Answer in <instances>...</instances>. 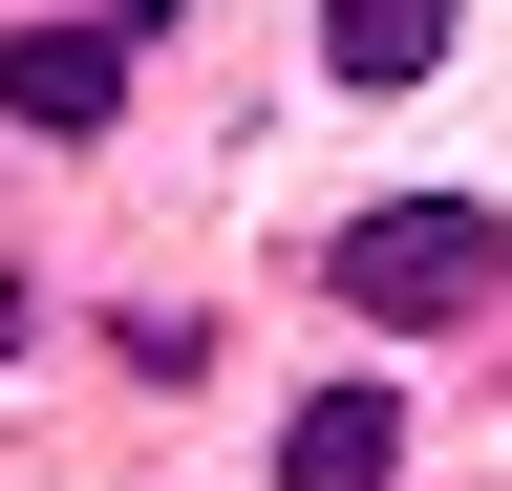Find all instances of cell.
<instances>
[{"instance_id": "7a4b0ae2", "label": "cell", "mask_w": 512, "mask_h": 491, "mask_svg": "<svg viewBox=\"0 0 512 491\" xmlns=\"http://www.w3.org/2000/svg\"><path fill=\"white\" fill-rule=\"evenodd\" d=\"M0 107H22V129H107V107H128V43L107 22H22V43H0Z\"/></svg>"}, {"instance_id": "3957f363", "label": "cell", "mask_w": 512, "mask_h": 491, "mask_svg": "<svg viewBox=\"0 0 512 491\" xmlns=\"http://www.w3.org/2000/svg\"><path fill=\"white\" fill-rule=\"evenodd\" d=\"M384 470H406V406H384V385H320L278 427V491H384Z\"/></svg>"}, {"instance_id": "277c9868", "label": "cell", "mask_w": 512, "mask_h": 491, "mask_svg": "<svg viewBox=\"0 0 512 491\" xmlns=\"http://www.w3.org/2000/svg\"><path fill=\"white\" fill-rule=\"evenodd\" d=\"M320 65H342V86H427V65H448V0H342Z\"/></svg>"}, {"instance_id": "5b68a950", "label": "cell", "mask_w": 512, "mask_h": 491, "mask_svg": "<svg viewBox=\"0 0 512 491\" xmlns=\"http://www.w3.org/2000/svg\"><path fill=\"white\" fill-rule=\"evenodd\" d=\"M0 363H22V278H0Z\"/></svg>"}, {"instance_id": "8992f818", "label": "cell", "mask_w": 512, "mask_h": 491, "mask_svg": "<svg viewBox=\"0 0 512 491\" xmlns=\"http://www.w3.org/2000/svg\"><path fill=\"white\" fill-rule=\"evenodd\" d=\"M107 22H171V0H107Z\"/></svg>"}, {"instance_id": "6da1fadb", "label": "cell", "mask_w": 512, "mask_h": 491, "mask_svg": "<svg viewBox=\"0 0 512 491\" xmlns=\"http://www.w3.org/2000/svg\"><path fill=\"white\" fill-rule=\"evenodd\" d=\"M491 257H512V235L470 193H406V214L342 235V299H363V321H448V299H491Z\"/></svg>"}]
</instances>
